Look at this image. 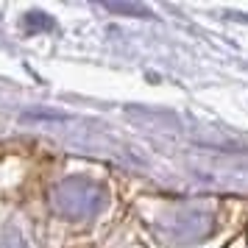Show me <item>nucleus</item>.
<instances>
[{"label":"nucleus","mask_w":248,"mask_h":248,"mask_svg":"<svg viewBox=\"0 0 248 248\" xmlns=\"http://www.w3.org/2000/svg\"><path fill=\"white\" fill-rule=\"evenodd\" d=\"M0 248H25V243L20 240V237H14V234H6V240L0 243Z\"/></svg>","instance_id":"obj_1"}]
</instances>
